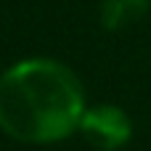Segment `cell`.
Segmentation results:
<instances>
[{"label": "cell", "mask_w": 151, "mask_h": 151, "mask_svg": "<svg viewBox=\"0 0 151 151\" xmlns=\"http://www.w3.org/2000/svg\"><path fill=\"white\" fill-rule=\"evenodd\" d=\"M77 74L56 58H24L0 74V130L21 143H56L85 114Z\"/></svg>", "instance_id": "1"}, {"label": "cell", "mask_w": 151, "mask_h": 151, "mask_svg": "<svg viewBox=\"0 0 151 151\" xmlns=\"http://www.w3.org/2000/svg\"><path fill=\"white\" fill-rule=\"evenodd\" d=\"M77 130L85 135V141L93 149L117 151L130 141L133 122H130L125 109H119L114 104H98V106H88L85 109Z\"/></svg>", "instance_id": "2"}, {"label": "cell", "mask_w": 151, "mask_h": 151, "mask_svg": "<svg viewBox=\"0 0 151 151\" xmlns=\"http://www.w3.org/2000/svg\"><path fill=\"white\" fill-rule=\"evenodd\" d=\"M151 11V0H104L101 3V27L117 32Z\"/></svg>", "instance_id": "3"}]
</instances>
